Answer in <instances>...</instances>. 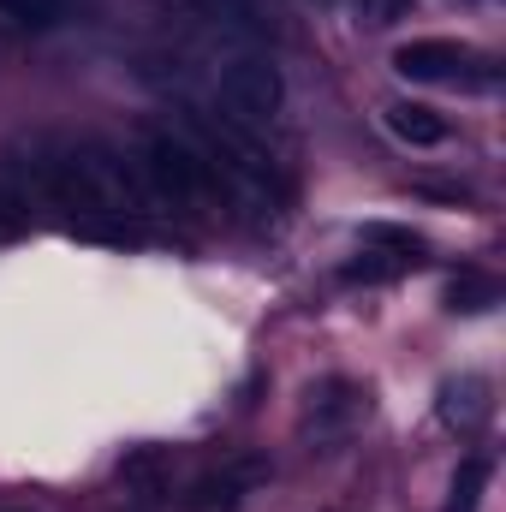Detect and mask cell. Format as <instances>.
Segmentation results:
<instances>
[{"mask_svg": "<svg viewBox=\"0 0 506 512\" xmlns=\"http://www.w3.org/2000/svg\"><path fill=\"white\" fill-rule=\"evenodd\" d=\"M352 12H358V24H399V18H411V0H352Z\"/></svg>", "mask_w": 506, "mask_h": 512, "instance_id": "cell-15", "label": "cell"}, {"mask_svg": "<svg viewBox=\"0 0 506 512\" xmlns=\"http://www.w3.org/2000/svg\"><path fill=\"white\" fill-rule=\"evenodd\" d=\"M256 483H268V459L251 453V459H233V465H221V471H203V477L185 489V507L191 512H227V507H239Z\"/></svg>", "mask_w": 506, "mask_h": 512, "instance_id": "cell-4", "label": "cell"}, {"mask_svg": "<svg viewBox=\"0 0 506 512\" xmlns=\"http://www.w3.org/2000/svg\"><path fill=\"white\" fill-rule=\"evenodd\" d=\"M489 411H495V399H489V382L483 376H459V382L441 387V423L447 429H483L489 423Z\"/></svg>", "mask_w": 506, "mask_h": 512, "instance_id": "cell-6", "label": "cell"}, {"mask_svg": "<svg viewBox=\"0 0 506 512\" xmlns=\"http://www.w3.org/2000/svg\"><path fill=\"white\" fill-rule=\"evenodd\" d=\"M495 304H501V280H495V274H483V268H459V274L447 280V310L477 316V310H495Z\"/></svg>", "mask_w": 506, "mask_h": 512, "instance_id": "cell-8", "label": "cell"}, {"mask_svg": "<svg viewBox=\"0 0 506 512\" xmlns=\"http://www.w3.org/2000/svg\"><path fill=\"white\" fill-rule=\"evenodd\" d=\"M161 471H167V453H161V447H137V453L120 459V477H126V483H143V489H155Z\"/></svg>", "mask_w": 506, "mask_h": 512, "instance_id": "cell-14", "label": "cell"}, {"mask_svg": "<svg viewBox=\"0 0 506 512\" xmlns=\"http://www.w3.org/2000/svg\"><path fill=\"white\" fill-rule=\"evenodd\" d=\"M6 512H30V507H6Z\"/></svg>", "mask_w": 506, "mask_h": 512, "instance_id": "cell-17", "label": "cell"}, {"mask_svg": "<svg viewBox=\"0 0 506 512\" xmlns=\"http://www.w3.org/2000/svg\"><path fill=\"white\" fill-rule=\"evenodd\" d=\"M387 131L411 149H441L447 143V120L429 108V102H393L387 108Z\"/></svg>", "mask_w": 506, "mask_h": 512, "instance_id": "cell-7", "label": "cell"}, {"mask_svg": "<svg viewBox=\"0 0 506 512\" xmlns=\"http://www.w3.org/2000/svg\"><path fill=\"white\" fill-rule=\"evenodd\" d=\"M393 72L411 84H495V60L453 36H417L393 48Z\"/></svg>", "mask_w": 506, "mask_h": 512, "instance_id": "cell-3", "label": "cell"}, {"mask_svg": "<svg viewBox=\"0 0 506 512\" xmlns=\"http://www.w3.org/2000/svg\"><path fill=\"white\" fill-rule=\"evenodd\" d=\"M364 405H370V393L358 382H316L310 387V423L316 429H352L358 417H364Z\"/></svg>", "mask_w": 506, "mask_h": 512, "instance_id": "cell-5", "label": "cell"}, {"mask_svg": "<svg viewBox=\"0 0 506 512\" xmlns=\"http://www.w3.org/2000/svg\"><path fill=\"white\" fill-rule=\"evenodd\" d=\"M66 6H72V0H0V18L30 24V30H48V24L66 18Z\"/></svg>", "mask_w": 506, "mask_h": 512, "instance_id": "cell-13", "label": "cell"}, {"mask_svg": "<svg viewBox=\"0 0 506 512\" xmlns=\"http://www.w3.org/2000/svg\"><path fill=\"white\" fill-rule=\"evenodd\" d=\"M364 245L370 251H387V256H405V262H423V239L411 227H393V221H370L364 227Z\"/></svg>", "mask_w": 506, "mask_h": 512, "instance_id": "cell-11", "label": "cell"}, {"mask_svg": "<svg viewBox=\"0 0 506 512\" xmlns=\"http://www.w3.org/2000/svg\"><path fill=\"white\" fill-rule=\"evenodd\" d=\"M280 102H286V78H280V66L268 54H233V60H221V72H215V108H221L227 126H239V131L274 126Z\"/></svg>", "mask_w": 506, "mask_h": 512, "instance_id": "cell-2", "label": "cell"}, {"mask_svg": "<svg viewBox=\"0 0 506 512\" xmlns=\"http://www.w3.org/2000/svg\"><path fill=\"white\" fill-rule=\"evenodd\" d=\"M489 459L483 453H471V459H459V471H453V489H447V512H477L483 507V489H489Z\"/></svg>", "mask_w": 506, "mask_h": 512, "instance_id": "cell-9", "label": "cell"}, {"mask_svg": "<svg viewBox=\"0 0 506 512\" xmlns=\"http://www.w3.org/2000/svg\"><path fill=\"white\" fill-rule=\"evenodd\" d=\"M405 268H417V262L387 256V251H370V245H364V256H352V262L340 268V280H346V286H381V280H399Z\"/></svg>", "mask_w": 506, "mask_h": 512, "instance_id": "cell-10", "label": "cell"}, {"mask_svg": "<svg viewBox=\"0 0 506 512\" xmlns=\"http://www.w3.org/2000/svg\"><path fill=\"white\" fill-rule=\"evenodd\" d=\"M143 179H149V191L167 197L173 209H197V203H209V197L221 191L209 155H203L185 131H173V126H149L143 131Z\"/></svg>", "mask_w": 506, "mask_h": 512, "instance_id": "cell-1", "label": "cell"}, {"mask_svg": "<svg viewBox=\"0 0 506 512\" xmlns=\"http://www.w3.org/2000/svg\"><path fill=\"white\" fill-rule=\"evenodd\" d=\"M191 12H203V24H215V30H256L251 0H191Z\"/></svg>", "mask_w": 506, "mask_h": 512, "instance_id": "cell-12", "label": "cell"}, {"mask_svg": "<svg viewBox=\"0 0 506 512\" xmlns=\"http://www.w3.org/2000/svg\"><path fill=\"white\" fill-rule=\"evenodd\" d=\"M24 227H30V215H24V203H18V197H6V191H0V239H18V233H24Z\"/></svg>", "mask_w": 506, "mask_h": 512, "instance_id": "cell-16", "label": "cell"}]
</instances>
